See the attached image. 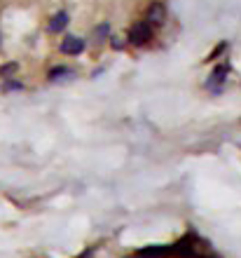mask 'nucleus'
Segmentation results:
<instances>
[{
    "label": "nucleus",
    "instance_id": "obj_4",
    "mask_svg": "<svg viewBox=\"0 0 241 258\" xmlns=\"http://www.w3.org/2000/svg\"><path fill=\"white\" fill-rule=\"evenodd\" d=\"M66 26H68V12H63V10H61V12H56L52 19H49L47 31H49V33H61Z\"/></svg>",
    "mask_w": 241,
    "mask_h": 258
},
{
    "label": "nucleus",
    "instance_id": "obj_6",
    "mask_svg": "<svg viewBox=\"0 0 241 258\" xmlns=\"http://www.w3.org/2000/svg\"><path fill=\"white\" fill-rule=\"evenodd\" d=\"M70 75H73V71H70V68L56 66V68H52V71H49V80L56 82V80H63V78H70Z\"/></svg>",
    "mask_w": 241,
    "mask_h": 258
},
{
    "label": "nucleus",
    "instance_id": "obj_1",
    "mask_svg": "<svg viewBox=\"0 0 241 258\" xmlns=\"http://www.w3.org/2000/svg\"><path fill=\"white\" fill-rule=\"evenodd\" d=\"M150 40H152V26L147 21H136L134 26L129 28V42L131 45L141 47V45H147Z\"/></svg>",
    "mask_w": 241,
    "mask_h": 258
},
{
    "label": "nucleus",
    "instance_id": "obj_10",
    "mask_svg": "<svg viewBox=\"0 0 241 258\" xmlns=\"http://www.w3.org/2000/svg\"><path fill=\"white\" fill-rule=\"evenodd\" d=\"M197 258H218V256H213V253H204V256H197Z\"/></svg>",
    "mask_w": 241,
    "mask_h": 258
},
{
    "label": "nucleus",
    "instance_id": "obj_3",
    "mask_svg": "<svg viewBox=\"0 0 241 258\" xmlns=\"http://www.w3.org/2000/svg\"><path fill=\"white\" fill-rule=\"evenodd\" d=\"M82 49H85V40L82 38H77V35H68V38H63V42H61V52L63 54H82Z\"/></svg>",
    "mask_w": 241,
    "mask_h": 258
},
{
    "label": "nucleus",
    "instance_id": "obj_5",
    "mask_svg": "<svg viewBox=\"0 0 241 258\" xmlns=\"http://www.w3.org/2000/svg\"><path fill=\"white\" fill-rule=\"evenodd\" d=\"M229 73V68L227 66H218L213 71V73H211V80H208V87L211 89H220V85L222 82H225V75Z\"/></svg>",
    "mask_w": 241,
    "mask_h": 258
},
{
    "label": "nucleus",
    "instance_id": "obj_8",
    "mask_svg": "<svg viewBox=\"0 0 241 258\" xmlns=\"http://www.w3.org/2000/svg\"><path fill=\"white\" fill-rule=\"evenodd\" d=\"M14 71H17V66H14V63H7L5 68H0V75H3V78H5L7 73H14Z\"/></svg>",
    "mask_w": 241,
    "mask_h": 258
},
{
    "label": "nucleus",
    "instance_id": "obj_7",
    "mask_svg": "<svg viewBox=\"0 0 241 258\" xmlns=\"http://www.w3.org/2000/svg\"><path fill=\"white\" fill-rule=\"evenodd\" d=\"M108 31H110V26H108V24H101V26L96 28V42L103 40V38L108 35Z\"/></svg>",
    "mask_w": 241,
    "mask_h": 258
},
{
    "label": "nucleus",
    "instance_id": "obj_9",
    "mask_svg": "<svg viewBox=\"0 0 241 258\" xmlns=\"http://www.w3.org/2000/svg\"><path fill=\"white\" fill-rule=\"evenodd\" d=\"M77 258H92V249H85V251H82Z\"/></svg>",
    "mask_w": 241,
    "mask_h": 258
},
{
    "label": "nucleus",
    "instance_id": "obj_2",
    "mask_svg": "<svg viewBox=\"0 0 241 258\" xmlns=\"http://www.w3.org/2000/svg\"><path fill=\"white\" fill-rule=\"evenodd\" d=\"M164 19H167V7H164V3L154 0L152 5L147 7L145 21L150 24V26H162V24H164Z\"/></svg>",
    "mask_w": 241,
    "mask_h": 258
}]
</instances>
